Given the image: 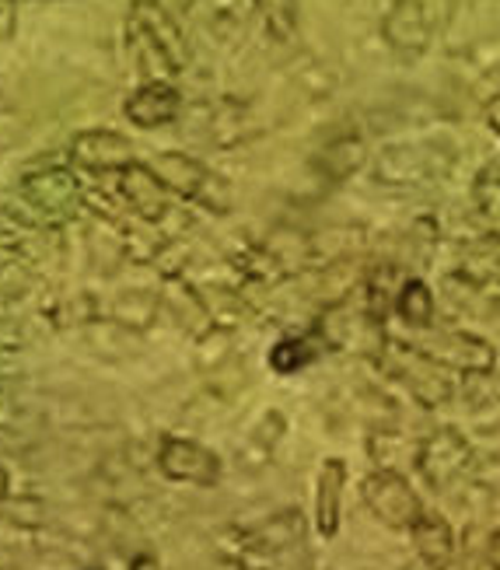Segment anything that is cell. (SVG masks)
<instances>
[{
    "label": "cell",
    "mask_w": 500,
    "mask_h": 570,
    "mask_svg": "<svg viewBox=\"0 0 500 570\" xmlns=\"http://www.w3.org/2000/svg\"><path fill=\"white\" fill-rule=\"evenodd\" d=\"M364 501L371 514L382 518L389 529H413L420 522V501L413 487L392 469H382V473L364 480Z\"/></svg>",
    "instance_id": "cell-1"
},
{
    "label": "cell",
    "mask_w": 500,
    "mask_h": 570,
    "mask_svg": "<svg viewBox=\"0 0 500 570\" xmlns=\"http://www.w3.org/2000/svg\"><path fill=\"white\" fill-rule=\"evenodd\" d=\"M161 473L168 480H183V483H199V487H210L220 476V462L214 452H207L204 444L196 441H183V438H168L161 444Z\"/></svg>",
    "instance_id": "cell-2"
},
{
    "label": "cell",
    "mask_w": 500,
    "mask_h": 570,
    "mask_svg": "<svg viewBox=\"0 0 500 570\" xmlns=\"http://www.w3.org/2000/svg\"><path fill=\"white\" fill-rule=\"evenodd\" d=\"M24 196L32 200V207H39L46 217H70L73 210L81 207V189H78V179L70 176L63 168H53V171H42V176H32L24 183Z\"/></svg>",
    "instance_id": "cell-3"
},
{
    "label": "cell",
    "mask_w": 500,
    "mask_h": 570,
    "mask_svg": "<svg viewBox=\"0 0 500 570\" xmlns=\"http://www.w3.org/2000/svg\"><path fill=\"white\" fill-rule=\"evenodd\" d=\"M420 354L431 357L434 364H448L459 371H490L493 367L490 346L477 336H465V333H438L434 340L420 346Z\"/></svg>",
    "instance_id": "cell-4"
},
{
    "label": "cell",
    "mask_w": 500,
    "mask_h": 570,
    "mask_svg": "<svg viewBox=\"0 0 500 570\" xmlns=\"http://www.w3.org/2000/svg\"><path fill=\"white\" fill-rule=\"evenodd\" d=\"M70 155L78 165L91 171H112V168H130L134 165V147L122 134L112 130H88L81 137H73Z\"/></svg>",
    "instance_id": "cell-5"
},
{
    "label": "cell",
    "mask_w": 500,
    "mask_h": 570,
    "mask_svg": "<svg viewBox=\"0 0 500 570\" xmlns=\"http://www.w3.org/2000/svg\"><path fill=\"white\" fill-rule=\"evenodd\" d=\"M465 462H469V449H465V441L455 431L434 434L428 444H423V452H420V469L428 473V480L434 487L452 483L465 469Z\"/></svg>",
    "instance_id": "cell-6"
},
{
    "label": "cell",
    "mask_w": 500,
    "mask_h": 570,
    "mask_svg": "<svg viewBox=\"0 0 500 570\" xmlns=\"http://www.w3.org/2000/svg\"><path fill=\"white\" fill-rule=\"evenodd\" d=\"M127 116H130V122H137V127H144V130L165 127V122H171L175 116H179V91L161 85V81L144 85L140 91L130 95Z\"/></svg>",
    "instance_id": "cell-7"
},
{
    "label": "cell",
    "mask_w": 500,
    "mask_h": 570,
    "mask_svg": "<svg viewBox=\"0 0 500 570\" xmlns=\"http://www.w3.org/2000/svg\"><path fill=\"white\" fill-rule=\"evenodd\" d=\"M385 39L399 53H420L428 46V14H423L420 0H395L385 18Z\"/></svg>",
    "instance_id": "cell-8"
},
{
    "label": "cell",
    "mask_w": 500,
    "mask_h": 570,
    "mask_svg": "<svg viewBox=\"0 0 500 570\" xmlns=\"http://www.w3.org/2000/svg\"><path fill=\"white\" fill-rule=\"evenodd\" d=\"M119 189H122V196H127V204L144 220H158L165 214V186H161V179L155 176L151 168H144V165L122 168Z\"/></svg>",
    "instance_id": "cell-9"
},
{
    "label": "cell",
    "mask_w": 500,
    "mask_h": 570,
    "mask_svg": "<svg viewBox=\"0 0 500 570\" xmlns=\"http://www.w3.org/2000/svg\"><path fill=\"white\" fill-rule=\"evenodd\" d=\"M151 171L161 179V186L183 193V196H199V189L210 183V171L204 165L186 158V155H175V151L158 155V161L151 165Z\"/></svg>",
    "instance_id": "cell-10"
},
{
    "label": "cell",
    "mask_w": 500,
    "mask_h": 570,
    "mask_svg": "<svg viewBox=\"0 0 500 570\" xmlns=\"http://www.w3.org/2000/svg\"><path fill=\"white\" fill-rule=\"evenodd\" d=\"M413 542H416V553L428 560L431 567L444 570L455 557V539H452V529H448L444 518L431 514V518H420L413 525Z\"/></svg>",
    "instance_id": "cell-11"
},
{
    "label": "cell",
    "mask_w": 500,
    "mask_h": 570,
    "mask_svg": "<svg viewBox=\"0 0 500 570\" xmlns=\"http://www.w3.org/2000/svg\"><path fill=\"white\" fill-rule=\"evenodd\" d=\"M134 24L165 49V57L175 63V70L186 63V46L179 39V29H175V24L161 14L158 4H134Z\"/></svg>",
    "instance_id": "cell-12"
},
{
    "label": "cell",
    "mask_w": 500,
    "mask_h": 570,
    "mask_svg": "<svg viewBox=\"0 0 500 570\" xmlns=\"http://www.w3.org/2000/svg\"><path fill=\"white\" fill-rule=\"evenodd\" d=\"M343 480H346L343 462L330 459L326 465H322V476H318V529H322V535H333L340 525Z\"/></svg>",
    "instance_id": "cell-13"
},
{
    "label": "cell",
    "mask_w": 500,
    "mask_h": 570,
    "mask_svg": "<svg viewBox=\"0 0 500 570\" xmlns=\"http://www.w3.org/2000/svg\"><path fill=\"white\" fill-rule=\"evenodd\" d=\"M472 200H477V214L483 220V228L500 238V168L487 165L480 171L477 186H472Z\"/></svg>",
    "instance_id": "cell-14"
},
{
    "label": "cell",
    "mask_w": 500,
    "mask_h": 570,
    "mask_svg": "<svg viewBox=\"0 0 500 570\" xmlns=\"http://www.w3.org/2000/svg\"><path fill=\"white\" fill-rule=\"evenodd\" d=\"M399 315L403 322H410L413 330H428L434 322V297L428 291V284L410 281L403 291H399Z\"/></svg>",
    "instance_id": "cell-15"
},
{
    "label": "cell",
    "mask_w": 500,
    "mask_h": 570,
    "mask_svg": "<svg viewBox=\"0 0 500 570\" xmlns=\"http://www.w3.org/2000/svg\"><path fill=\"white\" fill-rule=\"evenodd\" d=\"M259 11L266 29L273 32V39H294L297 32V0H259Z\"/></svg>",
    "instance_id": "cell-16"
},
{
    "label": "cell",
    "mask_w": 500,
    "mask_h": 570,
    "mask_svg": "<svg viewBox=\"0 0 500 570\" xmlns=\"http://www.w3.org/2000/svg\"><path fill=\"white\" fill-rule=\"evenodd\" d=\"M487 122H490V130H493V134H500V95L487 106Z\"/></svg>",
    "instance_id": "cell-17"
},
{
    "label": "cell",
    "mask_w": 500,
    "mask_h": 570,
    "mask_svg": "<svg viewBox=\"0 0 500 570\" xmlns=\"http://www.w3.org/2000/svg\"><path fill=\"white\" fill-rule=\"evenodd\" d=\"M490 563H493V570H500V532L490 539Z\"/></svg>",
    "instance_id": "cell-18"
},
{
    "label": "cell",
    "mask_w": 500,
    "mask_h": 570,
    "mask_svg": "<svg viewBox=\"0 0 500 570\" xmlns=\"http://www.w3.org/2000/svg\"><path fill=\"white\" fill-rule=\"evenodd\" d=\"M4 493H8V473H4V465H0V501H4Z\"/></svg>",
    "instance_id": "cell-19"
},
{
    "label": "cell",
    "mask_w": 500,
    "mask_h": 570,
    "mask_svg": "<svg viewBox=\"0 0 500 570\" xmlns=\"http://www.w3.org/2000/svg\"><path fill=\"white\" fill-rule=\"evenodd\" d=\"M137 570H158V567H155V563H147V560H144V563H137Z\"/></svg>",
    "instance_id": "cell-20"
},
{
    "label": "cell",
    "mask_w": 500,
    "mask_h": 570,
    "mask_svg": "<svg viewBox=\"0 0 500 570\" xmlns=\"http://www.w3.org/2000/svg\"><path fill=\"white\" fill-rule=\"evenodd\" d=\"M137 4H158V0H137Z\"/></svg>",
    "instance_id": "cell-21"
}]
</instances>
